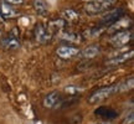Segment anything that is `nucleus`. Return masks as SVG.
Returning <instances> with one entry per match:
<instances>
[{"label": "nucleus", "instance_id": "1", "mask_svg": "<svg viewBox=\"0 0 134 124\" xmlns=\"http://www.w3.org/2000/svg\"><path fill=\"white\" fill-rule=\"evenodd\" d=\"M115 0H88L85 4V11L87 14H99L110 10L115 5Z\"/></svg>", "mask_w": 134, "mask_h": 124}, {"label": "nucleus", "instance_id": "2", "mask_svg": "<svg viewBox=\"0 0 134 124\" xmlns=\"http://www.w3.org/2000/svg\"><path fill=\"white\" fill-rule=\"evenodd\" d=\"M115 93H119V89H118V83L97 89L96 92H93V93L88 97V102H90L91 104H94V103H98V102H102V100L107 99L108 97L115 94Z\"/></svg>", "mask_w": 134, "mask_h": 124}, {"label": "nucleus", "instance_id": "3", "mask_svg": "<svg viewBox=\"0 0 134 124\" xmlns=\"http://www.w3.org/2000/svg\"><path fill=\"white\" fill-rule=\"evenodd\" d=\"M132 37H133L132 31L122 30V31H118L114 36H112V38H110V45L114 46V47H123V46H125V45H128V43L130 42Z\"/></svg>", "mask_w": 134, "mask_h": 124}, {"label": "nucleus", "instance_id": "4", "mask_svg": "<svg viewBox=\"0 0 134 124\" xmlns=\"http://www.w3.org/2000/svg\"><path fill=\"white\" fill-rule=\"evenodd\" d=\"M51 36H52V32L51 30L43 26V25H37L35 27V38L36 41L40 43H46L51 40Z\"/></svg>", "mask_w": 134, "mask_h": 124}, {"label": "nucleus", "instance_id": "5", "mask_svg": "<svg viewBox=\"0 0 134 124\" xmlns=\"http://www.w3.org/2000/svg\"><path fill=\"white\" fill-rule=\"evenodd\" d=\"M133 56H134V51L133 50H129V51H127V52H122V53H119L118 56L108 60V61H107V65H108V66L122 65V63H125L127 61H129Z\"/></svg>", "mask_w": 134, "mask_h": 124}, {"label": "nucleus", "instance_id": "6", "mask_svg": "<svg viewBox=\"0 0 134 124\" xmlns=\"http://www.w3.org/2000/svg\"><path fill=\"white\" fill-rule=\"evenodd\" d=\"M56 53H57L58 57L61 58H72L77 56L80 53V50L76 47H72V46H60V47L56 50Z\"/></svg>", "mask_w": 134, "mask_h": 124}, {"label": "nucleus", "instance_id": "7", "mask_svg": "<svg viewBox=\"0 0 134 124\" xmlns=\"http://www.w3.org/2000/svg\"><path fill=\"white\" fill-rule=\"evenodd\" d=\"M123 14H124V10L120 8L114 10H108V13L102 18V21H104L105 24H114L115 21H118L123 16Z\"/></svg>", "mask_w": 134, "mask_h": 124}, {"label": "nucleus", "instance_id": "8", "mask_svg": "<svg viewBox=\"0 0 134 124\" xmlns=\"http://www.w3.org/2000/svg\"><path fill=\"white\" fill-rule=\"evenodd\" d=\"M58 100H60V93L56 91L51 92L43 98V105L46 108H53V107H56Z\"/></svg>", "mask_w": 134, "mask_h": 124}, {"label": "nucleus", "instance_id": "9", "mask_svg": "<svg viewBox=\"0 0 134 124\" xmlns=\"http://www.w3.org/2000/svg\"><path fill=\"white\" fill-rule=\"evenodd\" d=\"M1 45L5 50H9V51H14V50H18L20 47V41L14 36H10V37H6L1 41Z\"/></svg>", "mask_w": 134, "mask_h": 124}, {"label": "nucleus", "instance_id": "10", "mask_svg": "<svg viewBox=\"0 0 134 124\" xmlns=\"http://www.w3.org/2000/svg\"><path fill=\"white\" fill-rule=\"evenodd\" d=\"M99 51L100 50L98 46H88V47H86L85 50L80 51L78 55H80L82 58H93L99 53Z\"/></svg>", "mask_w": 134, "mask_h": 124}, {"label": "nucleus", "instance_id": "11", "mask_svg": "<svg viewBox=\"0 0 134 124\" xmlns=\"http://www.w3.org/2000/svg\"><path fill=\"white\" fill-rule=\"evenodd\" d=\"M0 14L3 15V18H14L16 15V10L11 6V5L6 4V3H1L0 4Z\"/></svg>", "mask_w": 134, "mask_h": 124}, {"label": "nucleus", "instance_id": "12", "mask_svg": "<svg viewBox=\"0 0 134 124\" xmlns=\"http://www.w3.org/2000/svg\"><path fill=\"white\" fill-rule=\"evenodd\" d=\"M32 6H34V9H35V11L40 15L46 14V11H47V5H46V3L43 0H34Z\"/></svg>", "mask_w": 134, "mask_h": 124}, {"label": "nucleus", "instance_id": "13", "mask_svg": "<svg viewBox=\"0 0 134 124\" xmlns=\"http://www.w3.org/2000/svg\"><path fill=\"white\" fill-rule=\"evenodd\" d=\"M133 77H129V78H127L124 81H122L118 83V89H119V93L122 92H128L130 91L132 88H133Z\"/></svg>", "mask_w": 134, "mask_h": 124}, {"label": "nucleus", "instance_id": "14", "mask_svg": "<svg viewBox=\"0 0 134 124\" xmlns=\"http://www.w3.org/2000/svg\"><path fill=\"white\" fill-rule=\"evenodd\" d=\"M65 27V21L63 20H53L50 22L48 25V29L51 30V32H61Z\"/></svg>", "mask_w": 134, "mask_h": 124}, {"label": "nucleus", "instance_id": "15", "mask_svg": "<svg viewBox=\"0 0 134 124\" xmlns=\"http://www.w3.org/2000/svg\"><path fill=\"white\" fill-rule=\"evenodd\" d=\"M128 26H130L129 20H118V21H115L114 24H112V27H109V30L110 31H113V30L122 31V30H125Z\"/></svg>", "mask_w": 134, "mask_h": 124}, {"label": "nucleus", "instance_id": "16", "mask_svg": "<svg viewBox=\"0 0 134 124\" xmlns=\"http://www.w3.org/2000/svg\"><path fill=\"white\" fill-rule=\"evenodd\" d=\"M63 18H65V20L66 21H68V22H75V21H77V20L80 19V15H78V13H76L75 10H65L63 11Z\"/></svg>", "mask_w": 134, "mask_h": 124}, {"label": "nucleus", "instance_id": "17", "mask_svg": "<svg viewBox=\"0 0 134 124\" xmlns=\"http://www.w3.org/2000/svg\"><path fill=\"white\" fill-rule=\"evenodd\" d=\"M96 113H97V115H100V117H103V118H108V119H112V118H114L115 115H117L112 109L105 108V107H102L99 109H97Z\"/></svg>", "mask_w": 134, "mask_h": 124}, {"label": "nucleus", "instance_id": "18", "mask_svg": "<svg viewBox=\"0 0 134 124\" xmlns=\"http://www.w3.org/2000/svg\"><path fill=\"white\" fill-rule=\"evenodd\" d=\"M61 37L63 40L71 41V42H78V41H81V37L78 35H76V33H63V35H61Z\"/></svg>", "mask_w": 134, "mask_h": 124}, {"label": "nucleus", "instance_id": "19", "mask_svg": "<svg viewBox=\"0 0 134 124\" xmlns=\"http://www.w3.org/2000/svg\"><path fill=\"white\" fill-rule=\"evenodd\" d=\"M66 93H68V94H76V93H80V88H77V87H73V86H68L66 87Z\"/></svg>", "mask_w": 134, "mask_h": 124}, {"label": "nucleus", "instance_id": "20", "mask_svg": "<svg viewBox=\"0 0 134 124\" xmlns=\"http://www.w3.org/2000/svg\"><path fill=\"white\" fill-rule=\"evenodd\" d=\"M4 1L9 5H23L24 4V0H4Z\"/></svg>", "mask_w": 134, "mask_h": 124}, {"label": "nucleus", "instance_id": "21", "mask_svg": "<svg viewBox=\"0 0 134 124\" xmlns=\"http://www.w3.org/2000/svg\"><path fill=\"white\" fill-rule=\"evenodd\" d=\"M133 117H134V114H133V112H130L129 113V117H127L125 118V123L124 124H133Z\"/></svg>", "mask_w": 134, "mask_h": 124}, {"label": "nucleus", "instance_id": "22", "mask_svg": "<svg viewBox=\"0 0 134 124\" xmlns=\"http://www.w3.org/2000/svg\"><path fill=\"white\" fill-rule=\"evenodd\" d=\"M4 22V18H3V15L0 14V24H3Z\"/></svg>", "mask_w": 134, "mask_h": 124}, {"label": "nucleus", "instance_id": "23", "mask_svg": "<svg viewBox=\"0 0 134 124\" xmlns=\"http://www.w3.org/2000/svg\"><path fill=\"white\" fill-rule=\"evenodd\" d=\"M100 124H108V123H100Z\"/></svg>", "mask_w": 134, "mask_h": 124}]
</instances>
